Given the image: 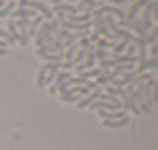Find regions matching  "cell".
<instances>
[{"label":"cell","mask_w":158,"mask_h":150,"mask_svg":"<svg viewBox=\"0 0 158 150\" xmlns=\"http://www.w3.org/2000/svg\"><path fill=\"white\" fill-rule=\"evenodd\" d=\"M93 2H97V0H79V4L75 6V10H77V12H79V10H85L87 6H91Z\"/></svg>","instance_id":"obj_18"},{"label":"cell","mask_w":158,"mask_h":150,"mask_svg":"<svg viewBox=\"0 0 158 150\" xmlns=\"http://www.w3.org/2000/svg\"><path fill=\"white\" fill-rule=\"evenodd\" d=\"M127 124H128L127 117L117 119V121H103V127H105V128H121V127H127Z\"/></svg>","instance_id":"obj_10"},{"label":"cell","mask_w":158,"mask_h":150,"mask_svg":"<svg viewBox=\"0 0 158 150\" xmlns=\"http://www.w3.org/2000/svg\"><path fill=\"white\" fill-rule=\"evenodd\" d=\"M53 2V6H57V4H61V0H52Z\"/></svg>","instance_id":"obj_23"},{"label":"cell","mask_w":158,"mask_h":150,"mask_svg":"<svg viewBox=\"0 0 158 150\" xmlns=\"http://www.w3.org/2000/svg\"><path fill=\"white\" fill-rule=\"evenodd\" d=\"M52 14H61V16H67V14H77V10L73 4H57V6H53L52 10Z\"/></svg>","instance_id":"obj_7"},{"label":"cell","mask_w":158,"mask_h":150,"mask_svg":"<svg viewBox=\"0 0 158 150\" xmlns=\"http://www.w3.org/2000/svg\"><path fill=\"white\" fill-rule=\"evenodd\" d=\"M46 71H48V65H42V67H40V71H38V87L40 89H44V87H46Z\"/></svg>","instance_id":"obj_12"},{"label":"cell","mask_w":158,"mask_h":150,"mask_svg":"<svg viewBox=\"0 0 158 150\" xmlns=\"http://www.w3.org/2000/svg\"><path fill=\"white\" fill-rule=\"evenodd\" d=\"M69 2H79V0H69Z\"/></svg>","instance_id":"obj_24"},{"label":"cell","mask_w":158,"mask_h":150,"mask_svg":"<svg viewBox=\"0 0 158 150\" xmlns=\"http://www.w3.org/2000/svg\"><path fill=\"white\" fill-rule=\"evenodd\" d=\"M148 2H150V0H136V2L132 4L131 8H128V12L125 14V20H128V22H132V20H136V14L140 12V10L144 8Z\"/></svg>","instance_id":"obj_5"},{"label":"cell","mask_w":158,"mask_h":150,"mask_svg":"<svg viewBox=\"0 0 158 150\" xmlns=\"http://www.w3.org/2000/svg\"><path fill=\"white\" fill-rule=\"evenodd\" d=\"M135 49L136 46H127V56H135Z\"/></svg>","instance_id":"obj_20"},{"label":"cell","mask_w":158,"mask_h":150,"mask_svg":"<svg viewBox=\"0 0 158 150\" xmlns=\"http://www.w3.org/2000/svg\"><path fill=\"white\" fill-rule=\"evenodd\" d=\"M75 52H77V44H71V46H67L65 53H63L65 61H71V59H73V56H75Z\"/></svg>","instance_id":"obj_16"},{"label":"cell","mask_w":158,"mask_h":150,"mask_svg":"<svg viewBox=\"0 0 158 150\" xmlns=\"http://www.w3.org/2000/svg\"><path fill=\"white\" fill-rule=\"evenodd\" d=\"M38 57L46 59L48 63H59V59H61V53H46L42 48H38Z\"/></svg>","instance_id":"obj_8"},{"label":"cell","mask_w":158,"mask_h":150,"mask_svg":"<svg viewBox=\"0 0 158 150\" xmlns=\"http://www.w3.org/2000/svg\"><path fill=\"white\" fill-rule=\"evenodd\" d=\"M127 46H128V44L125 42V40H121L118 44H115V46H113V56H121V53L127 49Z\"/></svg>","instance_id":"obj_15"},{"label":"cell","mask_w":158,"mask_h":150,"mask_svg":"<svg viewBox=\"0 0 158 150\" xmlns=\"http://www.w3.org/2000/svg\"><path fill=\"white\" fill-rule=\"evenodd\" d=\"M61 103H75V101H79V99H81V95H61Z\"/></svg>","instance_id":"obj_17"},{"label":"cell","mask_w":158,"mask_h":150,"mask_svg":"<svg viewBox=\"0 0 158 150\" xmlns=\"http://www.w3.org/2000/svg\"><path fill=\"white\" fill-rule=\"evenodd\" d=\"M156 65H158V57H150V59H144V61H140L135 69H132V71L138 75V73H144L146 69H154Z\"/></svg>","instance_id":"obj_6"},{"label":"cell","mask_w":158,"mask_h":150,"mask_svg":"<svg viewBox=\"0 0 158 150\" xmlns=\"http://www.w3.org/2000/svg\"><path fill=\"white\" fill-rule=\"evenodd\" d=\"M150 53H152V57H156V56H158V46H156V44H152V48H150Z\"/></svg>","instance_id":"obj_21"},{"label":"cell","mask_w":158,"mask_h":150,"mask_svg":"<svg viewBox=\"0 0 158 150\" xmlns=\"http://www.w3.org/2000/svg\"><path fill=\"white\" fill-rule=\"evenodd\" d=\"M111 81H113V77H111V75H109V71H105L103 75H99V77H97V79H95V81H93V83L101 87V85H111Z\"/></svg>","instance_id":"obj_13"},{"label":"cell","mask_w":158,"mask_h":150,"mask_svg":"<svg viewBox=\"0 0 158 150\" xmlns=\"http://www.w3.org/2000/svg\"><path fill=\"white\" fill-rule=\"evenodd\" d=\"M156 38H158V26H152L150 28V34H146V40H144V44H156Z\"/></svg>","instance_id":"obj_14"},{"label":"cell","mask_w":158,"mask_h":150,"mask_svg":"<svg viewBox=\"0 0 158 150\" xmlns=\"http://www.w3.org/2000/svg\"><path fill=\"white\" fill-rule=\"evenodd\" d=\"M154 85H156V79H150V81H146L142 85V99H144V105L148 109L154 105V101H152V87Z\"/></svg>","instance_id":"obj_4"},{"label":"cell","mask_w":158,"mask_h":150,"mask_svg":"<svg viewBox=\"0 0 158 150\" xmlns=\"http://www.w3.org/2000/svg\"><path fill=\"white\" fill-rule=\"evenodd\" d=\"M57 28H59L57 20H49V22H42V24H40V28H38V32H36V46H38V48H42L44 40H46L48 36H53V32H56Z\"/></svg>","instance_id":"obj_1"},{"label":"cell","mask_w":158,"mask_h":150,"mask_svg":"<svg viewBox=\"0 0 158 150\" xmlns=\"http://www.w3.org/2000/svg\"><path fill=\"white\" fill-rule=\"evenodd\" d=\"M44 22V18L42 16H36V18H32L30 20V26H28V38H34L36 36V32H38V28H40V24Z\"/></svg>","instance_id":"obj_9"},{"label":"cell","mask_w":158,"mask_h":150,"mask_svg":"<svg viewBox=\"0 0 158 150\" xmlns=\"http://www.w3.org/2000/svg\"><path fill=\"white\" fill-rule=\"evenodd\" d=\"M8 53V49H0V56H6Z\"/></svg>","instance_id":"obj_22"},{"label":"cell","mask_w":158,"mask_h":150,"mask_svg":"<svg viewBox=\"0 0 158 150\" xmlns=\"http://www.w3.org/2000/svg\"><path fill=\"white\" fill-rule=\"evenodd\" d=\"M101 93H103V89L97 85V87L93 89V93H87L85 97H81V99L77 101V103H79V109H87V107H89V105H91L93 101H97V99L101 97Z\"/></svg>","instance_id":"obj_3"},{"label":"cell","mask_w":158,"mask_h":150,"mask_svg":"<svg viewBox=\"0 0 158 150\" xmlns=\"http://www.w3.org/2000/svg\"><path fill=\"white\" fill-rule=\"evenodd\" d=\"M158 6L156 0H150V2L144 6V10H142V20H140V26L144 32H148V30L152 28V10H154Z\"/></svg>","instance_id":"obj_2"},{"label":"cell","mask_w":158,"mask_h":150,"mask_svg":"<svg viewBox=\"0 0 158 150\" xmlns=\"http://www.w3.org/2000/svg\"><path fill=\"white\" fill-rule=\"evenodd\" d=\"M0 40H4V42H8V44H16V42L12 40V36L6 32V30H0Z\"/></svg>","instance_id":"obj_19"},{"label":"cell","mask_w":158,"mask_h":150,"mask_svg":"<svg viewBox=\"0 0 158 150\" xmlns=\"http://www.w3.org/2000/svg\"><path fill=\"white\" fill-rule=\"evenodd\" d=\"M16 8V0H10V2H6L2 8H0V18L8 16V14H12V10Z\"/></svg>","instance_id":"obj_11"}]
</instances>
